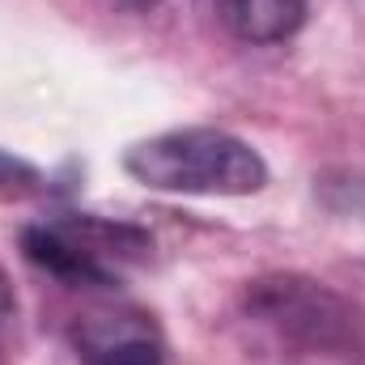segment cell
Returning <instances> with one entry per match:
<instances>
[{
	"mask_svg": "<svg viewBox=\"0 0 365 365\" xmlns=\"http://www.w3.org/2000/svg\"><path fill=\"white\" fill-rule=\"evenodd\" d=\"M17 314V293H13V280H9V272L0 268V331L9 327V319Z\"/></svg>",
	"mask_w": 365,
	"mask_h": 365,
	"instance_id": "7",
	"label": "cell"
},
{
	"mask_svg": "<svg viewBox=\"0 0 365 365\" xmlns=\"http://www.w3.org/2000/svg\"><path fill=\"white\" fill-rule=\"evenodd\" d=\"M123 9H136V13H145V9H158L162 0H119Z\"/></svg>",
	"mask_w": 365,
	"mask_h": 365,
	"instance_id": "8",
	"label": "cell"
},
{
	"mask_svg": "<svg viewBox=\"0 0 365 365\" xmlns=\"http://www.w3.org/2000/svg\"><path fill=\"white\" fill-rule=\"evenodd\" d=\"M21 251L34 268L64 284H115V276L102 272L90 255L60 230V225H30L21 230Z\"/></svg>",
	"mask_w": 365,
	"mask_h": 365,
	"instance_id": "4",
	"label": "cell"
},
{
	"mask_svg": "<svg viewBox=\"0 0 365 365\" xmlns=\"http://www.w3.org/2000/svg\"><path fill=\"white\" fill-rule=\"evenodd\" d=\"M123 170L149 191L170 195H255L268 182L264 158L234 132L175 128L128 149Z\"/></svg>",
	"mask_w": 365,
	"mask_h": 365,
	"instance_id": "1",
	"label": "cell"
},
{
	"mask_svg": "<svg viewBox=\"0 0 365 365\" xmlns=\"http://www.w3.org/2000/svg\"><path fill=\"white\" fill-rule=\"evenodd\" d=\"M247 306L259 323H268L284 340L310 344V349H340L353 340V314L349 306L306 276H268L255 280L247 293Z\"/></svg>",
	"mask_w": 365,
	"mask_h": 365,
	"instance_id": "2",
	"label": "cell"
},
{
	"mask_svg": "<svg viewBox=\"0 0 365 365\" xmlns=\"http://www.w3.org/2000/svg\"><path fill=\"white\" fill-rule=\"evenodd\" d=\"M221 21L242 43H280L306 21V0H217Z\"/></svg>",
	"mask_w": 365,
	"mask_h": 365,
	"instance_id": "5",
	"label": "cell"
},
{
	"mask_svg": "<svg viewBox=\"0 0 365 365\" xmlns=\"http://www.w3.org/2000/svg\"><path fill=\"white\" fill-rule=\"evenodd\" d=\"M86 365H162L166 349L145 314H93L73 331Z\"/></svg>",
	"mask_w": 365,
	"mask_h": 365,
	"instance_id": "3",
	"label": "cell"
},
{
	"mask_svg": "<svg viewBox=\"0 0 365 365\" xmlns=\"http://www.w3.org/2000/svg\"><path fill=\"white\" fill-rule=\"evenodd\" d=\"M38 191H43V175L30 162H21V158L0 149V204L26 200V195H38Z\"/></svg>",
	"mask_w": 365,
	"mask_h": 365,
	"instance_id": "6",
	"label": "cell"
}]
</instances>
